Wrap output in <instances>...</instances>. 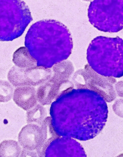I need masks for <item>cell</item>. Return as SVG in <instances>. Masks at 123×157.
<instances>
[{"mask_svg":"<svg viewBox=\"0 0 123 157\" xmlns=\"http://www.w3.org/2000/svg\"><path fill=\"white\" fill-rule=\"evenodd\" d=\"M13 62L20 68H31L37 66V61L31 56L26 47H21L14 52Z\"/></svg>","mask_w":123,"mask_h":157,"instance_id":"10","label":"cell"},{"mask_svg":"<svg viewBox=\"0 0 123 157\" xmlns=\"http://www.w3.org/2000/svg\"><path fill=\"white\" fill-rule=\"evenodd\" d=\"M13 100L17 106L25 111H28L37 104V92L33 86L17 87L13 94Z\"/></svg>","mask_w":123,"mask_h":157,"instance_id":"9","label":"cell"},{"mask_svg":"<svg viewBox=\"0 0 123 157\" xmlns=\"http://www.w3.org/2000/svg\"><path fill=\"white\" fill-rule=\"evenodd\" d=\"M25 44L37 62V66L50 68L67 59L73 47L72 36L66 25L57 20L46 19L31 25Z\"/></svg>","mask_w":123,"mask_h":157,"instance_id":"2","label":"cell"},{"mask_svg":"<svg viewBox=\"0 0 123 157\" xmlns=\"http://www.w3.org/2000/svg\"><path fill=\"white\" fill-rule=\"evenodd\" d=\"M22 150L17 142L6 140L0 143V157H18L21 155Z\"/></svg>","mask_w":123,"mask_h":157,"instance_id":"11","label":"cell"},{"mask_svg":"<svg viewBox=\"0 0 123 157\" xmlns=\"http://www.w3.org/2000/svg\"><path fill=\"white\" fill-rule=\"evenodd\" d=\"M14 86L8 81L0 80V102H7L11 100Z\"/></svg>","mask_w":123,"mask_h":157,"instance_id":"13","label":"cell"},{"mask_svg":"<svg viewBox=\"0 0 123 157\" xmlns=\"http://www.w3.org/2000/svg\"><path fill=\"white\" fill-rule=\"evenodd\" d=\"M46 157H86L82 146L71 137L53 140L46 149Z\"/></svg>","mask_w":123,"mask_h":157,"instance_id":"7","label":"cell"},{"mask_svg":"<svg viewBox=\"0 0 123 157\" xmlns=\"http://www.w3.org/2000/svg\"><path fill=\"white\" fill-rule=\"evenodd\" d=\"M88 63L96 72L108 77L123 76V40L99 36L93 39L86 52Z\"/></svg>","mask_w":123,"mask_h":157,"instance_id":"3","label":"cell"},{"mask_svg":"<svg viewBox=\"0 0 123 157\" xmlns=\"http://www.w3.org/2000/svg\"><path fill=\"white\" fill-rule=\"evenodd\" d=\"M88 15L90 23L98 30L117 33L123 29V0H93Z\"/></svg>","mask_w":123,"mask_h":157,"instance_id":"5","label":"cell"},{"mask_svg":"<svg viewBox=\"0 0 123 157\" xmlns=\"http://www.w3.org/2000/svg\"><path fill=\"white\" fill-rule=\"evenodd\" d=\"M26 114L27 123H36L40 124L44 118V109L40 104H36L34 107L27 111Z\"/></svg>","mask_w":123,"mask_h":157,"instance_id":"12","label":"cell"},{"mask_svg":"<svg viewBox=\"0 0 123 157\" xmlns=\"http://www.w3.org/2000/svg\"><path fill=\"white\" fill-rule=\"evenodd\" d=\"M18 140L23 149L35 151L38 154L43 141L42 130L36 124H28L20 131Z\"/></svg>","mask_w":123,"mask_h":157,"instance_id":"8","label":"cell"},{"mask_svg":"<svg viewBox=\"0 0 123 157\" xmlns=\"http://www.w3.org/2000/svg\"><path fill=\"white\" fill-rule=\"evenodd\" d=\"M107 105L102 96L89 89H74L62 94L51 107V124L59 136L80 141L99 135L106 123Z\"/></svg>","mask_w":123,"mask_h":157,"instance_id":"1","label":"cell"},{"mask_svg":"<svg viewBox=\"0 0 123 157\" xmlns=\"http://www.w3.org/2000/svg\"><path fill=\"white\" fill-rule=\"evenodd\" d=\"M84 1H90L91 0H84Z\"/></svg>","mask_w":123,"mask_h":157,"instance_id":"14","label":"cell"},{"mask_svg":"<svg viewBox=\"0 0 123 157\" xmlns=\"http://www.w3.org/2000/svg\"><path fill=\"white\" fill-rule=\"evenodd\" d=\"M32 20L30 10L22 0H0V41L19 38Z\"/></svg>","mask_w":123,"mask_h":157,"instance_id":"4","label":"cell"},{"mask_svg":"<svg viewBox=\"0 0 123 157\" xmlns=\"http://www.w3.org/2000/svg\"><path fill=\"white\" fill-rule=\"evenodd\" d=\"M47 69L38 66L31 68H20L14 65L9 70L7 78L14 87L36 86L46 79Z\"/></svg>","mask_w":123,"mask_h":157,"instance_id":"6","label":"cell"}]
</instances>
